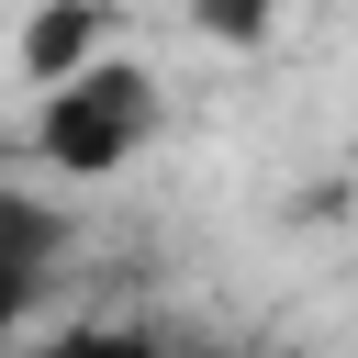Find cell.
Returning a JSON list of instances; mask_svg holds the SVG:
<instances>
[{"label":"cell","instance_id":"cell-2","mask_svg":"<svg viewBox=\"0 0 358 358\" xmlns=\"http://www.w3.org/2000/svg\"><path fill=\"white\" fill-rule=\"evenodd\" d=\"M67 246H78V213L45 201V179H0V324H34L45 313Z\"/></svg>","mask_w":358,"mask_h":358},{"label":"cell","instance_id":"cell-3","mask_svg":"<svg viewBox=\"0 0 358 358\" xmlns=\"http://www.w3.org/2000/svg\"><path fill=\"white\" fill-rule=\"evenodd\" d=\"M112 11H90V0H45V11H22L11 22V67H22V90L45 101V90H67V78H90L101 56H112Z\"/></svg>","mask_w":358,"mask_h":358},{"label":"cell","instance_id":"cell-4","mask_svg":"<svg viewBox=\"0 0 358 358\" xmlns=\"http://www.w3.org/2000/svg\"><path fill=\"white\" fill-rule=\"evenodd\" d=\"M22 358H179V336H157V324H134V313H101V324H67V336H45V347H22Z\"/></svg>","mask_w":358,"mask_h":358},{"label":"cell","instance_id":"cell-1","mask_svg":"<svg viewBox=\"0 0 358 358\" xmlns=\"http://www.w3.org/2000/svg\"><path fill=\"white\" fill-rule=\"evenodd\" d=\"M145 145H157V78H145L134 56H101L90 78L45 90V101L22 112V157H34L45 179H112V168H134Z\"/></svg>","mask_w":358,"mask_h":358},{"label":"cell","instance_id":"cell-5","mask_svg":"<svg viewBox=\"0 0 358 358\" xmlns=\"http://www.w3.org/2000/svg\"><path fill=\"white\" fill-rule=\"evenodd\" d=\"M179 358H257V347H224V336H179Z\"/></svg>","mask_w":358,"mask_h":358}]
</instances>
